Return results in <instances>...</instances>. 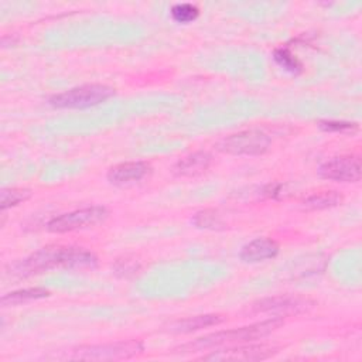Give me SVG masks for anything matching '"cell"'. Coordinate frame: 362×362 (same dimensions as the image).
<instances>
[{
    "instance_id": "1",
    "label": "cell",
    "mask_w": 362,
    "mask_h": 362,
    "mask_svg": "<svg viewBox=\"0 0 362 362\" xmlns=\"http://www.w3.org/2000/svg\"><path fill=\"white\" fill-rule=\"evenodd\" d=\"M96 256L76 246H47L13 264L11 270L18 276H31L52 269H92Z\"/></svg>"
},
{
    "instance_id": "2",
    "label": "cell",
    "mask_w": 362,
    "mask_h": 362,
    "mask_svg": "<svg viewBox=\"0 0 362 362\" xmlns=\"http://www.w3.org/2000/svg\"><path fill=\"white\" fill-rule=\"evenodd\" d=\"M283 324L281 317H273L270 320H264L260 322H255L246 327L235 328V329H228V331H218L214 334H208L205 337H201L195 339L194 342H188L182 346L178 348V352H198V351H205L211 348H218V346H232V345H239L245 342H250L259 338H263L277 329Z\"/></svg>"
},
{
    "instance_id": "3",
    "label": "cell",
    "mask_w": 362,
    "mask_h": 362,
    "mask_svg": "<svg viewBox=\"0 0 362 362\" xmlns=\"http://www.w3.org/2000/svg\"><path fill=\"white\" fill-rule=\"evenodd\" d=\"M113 95L115 89L107 85L89 83L51 96L49 105L58 109H83L99 105Z\"/></svg>"
},
{
    "instance_id": "4",
    "label": "cell",
    "mask_w": 362,
    "mask_h": 362,
    "mask_svg": "<svg viewBox=\"0 0 362 362\" xmlns=\"http://www.w3.org/2000/svg\"><path fill=\"white\" fill-rule=\"evenodd\" d=\"M143 351V345L139 341H120L115 344L102 345H83L71 351V359L83 361H116L129 359L139 355Z\"/></svg>"
},
{
    "instance_id": "5",
    "label": "cell",
    "mask_w": 362,
    "mask_h": 362,
    "mask_svg": "<svg viewBox=\"0 0 362 362\" xmlns=\"http://www.w3.org/2000/svg\"><path fill=\"white\" fill-rule=\"evenodd\" d=\"M107 215L109 212L105 206H86L54 216L47 223V229L49 232L57 233L86 229L103 222L107 218Z\"/></svg>"
},
{
    "instance_id": "6",
    "label": "cell",
    "mask_w": 362,
    "mask_h": 362,
    "mask_svg": "<svg viewBox=\"0 0 362 362\" xmlns=\"http://www.w3.org/2000/svg\"><path fill=\"white\" fill-rule=\"evenodd\" d=\"M272 140L262 130H245L230 134L219 141L221 151L235 156H259L267 151Z\"/></svg>"
},
{
    "instance_id": "7",
    "label": "cell",
    "mask_w": 362,
    "mask_h": 362,
    "mask_svg": "<svg viewBox=\"0 0 362 362\" xmlns=\"http://www.w3.org/2000/svg\"><path fill=\"white\" fill-rule=\"evenodd\" d=\"M322 178L341 181V182H356L361 178V158L359 156H338L327 160L318 168Z\"/></svg>"
},
{
    "instance_id": "8",
    "label": "cell",
    "mask_w": 362,
    "mask_h": 362,
    "mask_svg": "<svg viewBox=\"0 0 362 362\" xmlns=\"http://www.w3.org/2000/svg\"><path fill=\"white\" fill-rule=\"evenodd\" d=\"M274 354V349L266 345H242L239 344L226 346V349L212 351L209 355H205L204 359L211 361H262Z\"/></svg>"
},
{
    "instance_id": "9",
    "label": "cell",
    "mask_w": 362,
    "mask_h": 362,
    "mask_svg": "<svg viewBox=\"0 0 362 362\" xmlns=\"http://www.w3.org/2000/svg\"><path fill=\"white\" fill-rule=\"evenodd\" d=\"M311 301L297 297H269L263 298L252 305L253 313H272L277 315H286V314H296L305 311L311 307Z\"/></svg>"
},
{
    "instance_id": "10",
    "label": "cell",
    "mask_w": 362,
    "mask_h": 362,
    "mask_svg": "<svg viewBox=\"0 0 362 362\" xmlns=\"http://www.w3.org/2000/svg\"><path fill=\"white\" fill-rule=\"evenodd\" d=\"M151 171V167L144 161H127L112 167L107 171V180L117 187H127L146 178Z\"/></svg>"
},
{
    "instance_id": "11",
    "label": "cell",
    "mask_w": 362,
    "mask_h": 362,
    "mask_svg": "<svg viewBox=\"0 0 362 362\" xmlns=\"http://www.w3.org/2000/svg\"><path fill=\"white\" fill-rule=\"evenodd\" d=\"M279 245L276 240L270 238H257L242 247L239 257L245 263H259L276 257Z\"/></svg>"
},
{
    "instance_id": "12",
    "label": "cell",
    "mask_w": 362,
    "mask_h": 362,
    "mask_svg": "<svg viewBox=\"0 0 362 362\" xmlns=\"http://www.w3.org/2000/svg\"><path fill=\"white\" fill-rule=\"evenodd\" d=\"M211 163V154L206 151H195L178 160L173 167V173L180 177H195L206 171Z\"/></svg>"
},
{
    "instance_id": "13",
    "label": "cell",
    "mask_w": 362,
    "mask_h": 362,
    "mask_svg": "<svg viewBox=\"0 0 362 362\" xmlns=\"http://www.w3.org/2000/svg\"><path fill=\"white\" fill-rule=\"evenodd\" d=\"M222 321V318L219 315L215 314H205V315H195V317H189L181 321H177L174 324L170 325V331L171 332H177V334H188L192 331H198L206 327H212V325H218Z\"/></svg>"
},
{
    "instance_id": "14",
    "label": "cell",
    "mask_w": 362,
    "mask_h": 362,
    "mask_svg": "<svg viewBox=\"0 0 362 362\" xmlns=\"http://www.w3.org/2000/svg\"><path fill=\"white\" fill-rule=\"evenodd\" d=\"M342 202V195L338 191H320L307 197L301 205L304 209L315 211V209H325L331 206H337Z\"/></svg>"
},
{
    "instance_id": "15",
    "label": "cell",
    "mask_w": 362,
    "mask_h": 362,
    "mask_svg": "<svg viewBox=\"0 0 362 362\" xmlns=\"http://www.w3.org/2000/svg\"><path fill=\"white\" fill-rule=\"evenodd\" d=\"M49 296V291L41 287H33V288H23L13 293H7L1 297V305H16L21 303H27L31 300H38Z\"/></svg>"
},
{
    "instance_id": "16",
    "label": "cell",
    "mask_w": 362,
    "mask_h": 362,
    "mask_svg": "<svg viewBox=\"0 0 362 362\" xmlns=\"http://www.w3.org/2000/svg\"><path fill=\"white\" fill-rule=\"evenodd\" d=\"M192 222L197 228H201V229H212V230L216 229L218 230V229L225 228V223L221 219V216L218 215V212H215L212 209H204V211L197 212L192 218Z\"/></svg>"
},
{
    "instance_id": "17",
    "label": "cell",
    "mask_w": 362,
    "mask_h": 362,
    "mask_svg": "<svg viewBox=\"0 0 362 362\" xmlns=\"http://www.w3.org/2000/svg\"><path fill=\"white\" fill-rule=\"evenodd\" d=\"M30 197H31L30 189H25V188H4L0 194V206L4 211L7 208L16 206V205L24 202Z\"/></svg>"
},
{
    "instance_id": "18",
    "label": "cell",
    "mask_w": 362,
    "mask_h": 362,
    "mask_svg": "<svg viewBox=\"0 0 362 362\" xmlns=\"http://www.w3.org/2000/svg\"><path fill=\"white\" fill-rule=\"evenodd\" d=\"M274 61L284 68L286 71L291 72V74H298L301 71V64L300 61L296 58V55L291 54L290 49L287 48H277L273 54Z\"/></svg>"
},
{
    "instance_id": "19",
    "label": "cell",
    "mask_w": 362,
    "mask_h": 362,
    "mask_svg": "<svg viewBox=\"0 0 362 362\" xmlns=\"http://www.w3.org/2000/svg\"><path fill=\"white\" fill-rule=\"evenodd\" d=\"M198 8L189 3H178L171 8V16L177 23H191L198 17Z\"/></svg>"
},
{
    "instance_id": "20",
    "label": "cell",
    "mask_w": 362,
    "mask_h": 362,
    "mask_svg": "<svg viewBox=\"0 0 362 362\" xmlns=\"http://www.w3.org/2000/svg\"><path fill=\"white\" fill-rule=\"evenodd\" d=\"M320 127L327 132H352L356 129L355 123L349 122H338V120H325L320 123Z\"/></svg>"
}]
</instances>
